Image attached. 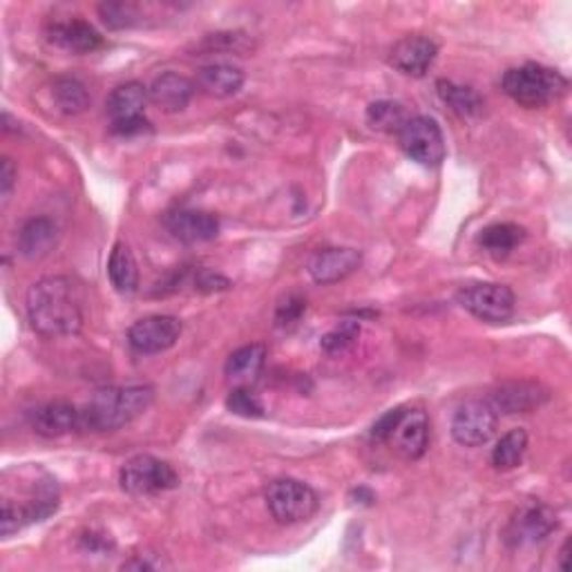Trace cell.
<instances>
[{"label":"cell","instance_id":"obj_11","mask_svg":"<svg viewBox=\"0 0 572 572\" xmlns=\"http://www.w3.org/2000/svg\"><path fill=\"white\" fill-rule=\"evenodd\" d=\"M499 425V414L488 401H467L452 416V439L463 448L488 445Z\"/></svg>","mask_w":572,"mask_h":572},{"label":"cell","instance_id":"obj_6","mask_svg":"<svg viewBox=\"0 0 572 572\" xmlns=\"http://www.w3.org/2000/svg\"><path fill=\"white\" fill-rule=\"evenodd\" d=\"M121 490L132 497H148L172 490L179 486V474L175 467L157 456L136 454L123 463L119 472Z\"/></svg>","mask_w":572,"mask_h":572},{"label":"cell","instance_id":"obj_5","mask_svg":"<svg viewBox=\"0 0 572 572\" xmlns=\"http://www.w3.org/2000/svg\"><path fill=\"white\" fill-rule=\"evenodd\" d=\"M148 102V87L139 81H130L115 87L106 99L110 132L117 136H136L143 132H151L153 123L143 115Z\"/></svg>","mask_w":572,"mask_h":572},{"label":"cell","instance_id":"obj_24","mask_svg":"<svg viewBox=\"0 0 572 572\" xmlns=\"http://www.w3.org/2000/svg\"><path fill=\"white\" fill-rule=\"evenodd\" d=\"M437 90H439L441 102L452 112H456L458 117L474 119V117L484 115L486 102H484V97L476 90H472L467 85H461V83H454V81H448V79H441L437 83Z\"/></svg>","mask_w":572,"mask_h":572},{"label":"cell","instance_id":"obj_19","mask_svg":"<svg viewBox=\"0 0 572 572\" xmlns=\"http://www.w3.org/2000/svg\"><path fill=\"white\" fill-rule=\"evenodd\" d=\"M198 92L195 81H190L183 74L177 72H164L153 79L148 87V99L155 108H159L166 115H177L183 112L190 102H193Z\"/></svg>","mask_w":572,"mask_h":572},{"label":"cell","instance_id":"obj_4","mask_svg":"<svg viewBox=\"0 0 572 572\" xmlns=\"http://www.w3.org/2000/svg\"><path fill=\"white\" fill-rule=\"evenodd\" d=\"M501 87L514 104L537 110L563 97L568 92V79L559 70L539 63H526L508 70L501 79Z\"/></svg>","mask_w":572,"mask_h":572},{"label":"cell","instance_id":"obj_38","mask_svg":"<svg viewBox=\"0 0 572 572\" xmlns=\"http://www.w3.org/2000/svg\"><path fill=\"white\" fill-rule=\"evenodd\" d=\"M16 177H19V170L14 162L10 157H3V164H0V198H3L5 202L10 200L12 190L16 186Z\"/></svg>","mask_w":572,"mask_h":572},{"label":"cell","instance_id":"obj_33","mask_svg":"<svg viewBox=\"0 0 572 572\" xmlns=\"http://www.w3.org/2000/svg\"><path fill=\"white\" fill-rule=\"evenodd\" d=\"M226 409L242 418H262L264 416L262 401L249 388H233V392L226 398Z\"/></svg>","mask_w":572,"mask_h":572},{"label":"cell","instance_id":"obj_12","mask_svg":"<svg viewBox=\"0 0 572 572\" xmlns=\"http://www.w3.org/2000/svg\"><path fill=\"white\" fill-rule=\"evenodd\" d=\"M183 324L175 315H148L128 329V343L136 354H162L177 345Z\"/></svg>","mask_w":572,"mask_h":572},{"label":"cell","instance_id":"obj_10","mask_svg":"<svg viewBox=\"0 0 572 572\" xmlns=\"http://www.w3.org/2000/svg\"><path fill=\"white\" fill-rule=\"evenodd\" d=\"M559 526L557 514L541 501L523 503L510 519L505 528V544L510 548H528L546 541Z\"/></svg>","mask_w":572,"mask_h":572},{"label":"cell","instance_id":"obj_21","mask_svg":"<svg viewBox=\"0 0 572 572\" xmlns=\"http://www.w3.org/2000/svg\"><path fill=\"white\" fill-rule=\"evenodd\" d=\"M57 245H59V226L50 217L27 219L16 237L19 253L25 260H43L55 251Z\"/></svg>","mask_w":572,"mask_h":572},{"label":"cell","instance_id":"obj_9","mask_svg":"<svg viewBox=\"0 0 572 572\" xmlns=\"http://www.w3.org/2000/svg\"><path fill=\"white\" fill-rule=\"evenodd\" d=\"M396 136L412 162L420 166H441L445 162L448 146L437 119L425 115L409 117Z\"/></svg>","mask_w":572,"mask_h":572},{"label":"cell","instance_id":"obj_1","mask_svg":"<svg viewBox=\"0 0 572 572\" xmlns=\"http://www.w3.org/2000/svg\"><path fill=\"white\" fill-rule=\"evenodd\" d=\"M27 320L43 338L76 336L83 326V311L76 286L65 275H45L36 279L25 298Z\"/></svg>","mask_w":572,"mask_h":572},{"label":"cell","instance_id":"obj_36","mask_svg":"<svg viewBox=\"0 0 572 572\" xmlns=\"http://www.w3.org/2000/svg\"><path fill=\"white\" fill-rule=\"evenodd\" d=\"M405 409L407 407H394V409H390V412L380 416L371 427V439L378 441V443H385L390 439V434L394 432V427L398 425V420L403 418Z\"/></svg>","mask_w":572,"mask_h":572},{"label":"cell","instance_id":"obj_37","mask_svg":"<svg viewBox=\"0 0 572 572\" xmlns=\"http://www.w3.org/2000/svg\"><path fill=\"white\" fill-rule=\"evenodd\" d=\"M226 289H230V282L222 273H215L211 269L198 271V275H195V291L215 294V291H226Z\"/></svg>","mask_w":572,"mask_h":572},{"label":"cell","instance_id":"obj_14","mask_svg":"<svg viewBox=\"0 0 572 572\" xmlns=\"http://www.w3.org/2000/svg\"><path fill=\"white\" fill-rule=\"evenodd\" d=\"M166 230L183 245L211 242L219 235V219L206 211L177 208L164 215Z\"/></svg>","mask_w":572,"mask_h":572},{"label":"cell","instance_id":"obj_15","mask_svg":"<svg viewBox=\"0 0 572 572\" xmlns=\"http://www.w3.org/2000/svg\"><path fill=\"white\" fill-rule=\"evenodd\" d=\"M439 57V45L427 36H405L390 52V65L407 76L420 79L429 72Z\"/></svg>","mask_w":572,"mask_h":572},{"label":"cell","instance_id":"obj_31","mask_svg":"<svg viewBox=\"0 0 572 572\" xmlns=\"http://www.w3.org/2000/svg\"><path fill=\"white\" fill-rule=\"evenodd\" d=\"M99 16L110 29H130L143 25V12L141 5L134 3H102Z\"/></svg>","mask_w":572,"mask_h":572},{"label":"cell","instance_id":"obj_20","mask_svg":"<svg viewBox=\"0 0 572 572\" xmlns=\"http://www.w3.org/2000/svg\"><path fill=\"white\" fill-rule=\"evenodd\" d=\"M45 36L55 47H59V50L72 55H90L104 45V36L97 32V27L83 19L50 23L45 29Z\"/></svg>","mask_w":572,"mask_h":572},{"label":"cell","instance_id":"obj_27","mask_svg":"<svg viewBox=\"0 0 572 572\" xmlns=\"http://www.w3.org/2000/svg\"><path fill=\"white\" fill-rule=\"evenodd\" d=\"M255 40L245 32H219L208 34L200 45L198 52L202 55H235V57H249L255 52Z\"/></svg>","mask_w":572,"mask_h":572},{"label":"cell","instance_id":"obj_17","mask_svg":"<svg viewBox=\"0 0 572 572\" xmlns=\"http://www.w3.org/2000/svg\"><path fill=\"white\" fill-rule=\"evenodd\" d=\"M405 461H418L429 445V418L422 409H405L394 432L385 441Z\"/></svg>","mask_w":572,"mask_h":572},{"label":"cell","instance_id":"obj_35","mask_svg":"<svg viewBox=\"0 0 572 572\" xmlns=\"http://www.w3.org/2000/svg\"><path fill=\"white\" fill-rule=\"evenodd\" d=\"M172 563L166 559V555L146 550V552H139L132 555L128 561L121 563V570H170Z\"/></svg>","mask_w":572,"mask_h":572},{"label":"cell","instance_id":"obj_22","mask_svg":"<svg viewBox=\"0 0 572 572\" xmlns=\"http://www.w3.org/2000/svg\"><path fill=\"white\" fill-rule=\"evenodd\" d=\"M266 365V347L251 343L233 351L226 360L224 373L233 388H251Z\"/></svg>","mask_w":572,"mask_h":572},{"label":"cell","instance_id":"obj_8","mask_svg":"<svg viewBox=\"0 0 572 572\" xmlns=\"http://www.w3.org/2000/svg\"><path fill=\"white\" fill-rule=\"evenodd\" d=\"M456 302L481 322L501 324L512 318L516 298L508 284L469 282L458 289Z\"/></svg>","mask_w":572,"mask_h":572},{"label":"cell","instance_id":"obj_29","mask_svg":"<svg viewBox=\"0 0 572 572\" xmlns=\"http://www.w3.org/2000/svg\"><path fill=\"white\" fill-rule=\"evenodd\" d=\"M407 119L409 117H407L405 106L398 104V102H392V99L373 102L367 108L369 128H373L378 132H385V134H398Z\"/></svg>","mask_w":572,"mask_h":572},{"label":"cell","instance_id":"obj_23","mask_svg":"<svg viewBox=\"0 0 572 572\" xmlns=\"http://www.w3.org/2000/svg\"><path fill=\"white\" fill-rule=\"evenodd\" d=\"M245 81L247 76L240 68L228 65V63H211L198 70L195 85L198 90L208 94V97L228 99V97H235V94L245 87Z\"/></svg>","mask_w":572,"mask_h":572},{"label":"cell","instance_id":"obj_34","mask_svg":"<svg viewBox=\"0 0 572 572\" xmlns=\"http://www.w3.org/2000/svg\"><path fill=\"white\" fill-rule=\"evenodd\" d=\"M307 311V300L302 296H286L279 305H277V311H275V324L282 326V329H289L294 324L300 322V318L305 315Z\"/></svg>","mask_w":572,"mask_h":572},{"label":"cell","instance_id":"obj_39","mask_svg":"<svg viewBox=\"0 0 572 572\" xmlns=\"http://www.w3.org/2000/svg\"><path fill=\"white\" fill-rule=\"evenodd\" d=\"M81 546L87 552H106L112 548V541L106 535H97V533H87L81 537Z\"/></svg>","mask_w":572,"mask_h":572},{"label":"cell","instance_id":"obj_30","mask_svg":"<svg viewBox=\"0 0 572 572\" xmlns=\"http://www.w3.org/2000/svg\"><path fill=\"white\" fill-rule=\"evenodd\" d=\"M52 97L57 102V108L63 115H81L90 108V94L85 90V85L76 79L70 76H61L55 81V90H52Z\"/></svg>","mask_w":572,"mask_h":572},{"label":"cell","instance_id":"obj_18","mask_svg":"<svg viewBox=\"0 0 572 572\" xmlns=\"http://www.w3.org/2000/svg\"><path fill=\"white\" fill-rule=\"evenodd\" d=\"M32 429L43 439H61L72 432H79L81 409L68 401L45 403L29 416Z\"/></svg>","mask_w":572,"mask_h":572},{"label":"cell","instance_id":"obj_2","mask_svg":"<svg viewBox=\"0 0 572 572\" xmlns=\"http://www.w3.org/2000/svg\"><path fill=\"white\" fill-rule=\"evenodd\" d=\"M19 481L12 484L5 476L3 484V514H0V535L10 539L25 526L52 516L61 505L57 479L40 467L14 469Z\"/></svg>","mask_w":572,"mask_h":572},{"label":"cell","instance_id":"obj_25","mask_svg":"<svg viewBox=\"0 0 572 572\" xmlns=\"http://www.w3.org/2000/svg\"><path fill=\"white\" fill-rule=\"evenodd\" d=\"M523 240H526V228L512 224V222H499L481 230L479 247L488 255L501 260V258H508Z\"/></svg>","mask_w":572,"mask_h":572},{"label":"cell","instance_id":"obj_16","mask_svg":"<svg viewBox=\"0 0 572 572\" xmlns=\"http://www.w3.org/2000/svg\"><path fill=\"white\" fill-rule=\"evenodd\" d=\"M362 266V253L349 247H333L313 253L309 260V275L315 284H336L354 275Z\"/></svg>","mask_w":572,"mask_h":572},{"label":"cell","instance_id":"obj_3","mask_svg":"<svg viewBox=\"0 0 572 572\" xmlns=\"http://www.w3.org/2000/svg\"><path fill=\"white\" fill-rule=\"evenodd\" d=\"M155 401L151 385H123L104 388L81 407V434H106L130 425L141 414H146Z\"/></svg>","mask_w":572,"mask_h":572},{"label":"cell","instance_id":"obj_40","mask_svg":"<svg viewBox=\"0 0 572 572\" xmlns=\"http://www.w3.org/2000/svg\"><path fill=\"white\" fill-rule=\"evenodd\" d=\"M568 550H570V539L563 544V548L559 552V568L561 570H568Z\"/></svg>","mask_w":572,"mask_h":572},{"label":"cell","instance_id":"obj_7","mask_svg":"<svg viewBox=\"0 0 572 572\" xmlns=\"http://www.w3.org/2000/svg\"><path fill=\"white\" fill-rule=\"evenodd\" d=\"M266 508L282 526H296L318 512L320 499L311 486L298 479H277L266 488Z\"/></svg>","mask_w":572,"mask_h":572},{"label":"cell","instance_id":"obj_26","mask_svg":"<svg viewBox=\"0 0 572 572\" xmlns=\"http://www.w3.org/2000/svg\"><path fill=\"white\" fill-rule=\"evenodd\" d=\"M108 277L119 294H134L139 289V266L128 245L117 242L108 260Z\"/></svg>","mask_w":572,"mask_h":572},{"label":"cell","instance_id":"obj_32","mask_svg":"<svg viewBox=\"0 0 572 572\" xmlns=\"http://www.w3.org/2000/svg\"><path fill=\"white\" fill-rule=\"evenodd\" d=\"M360 336V322L358 320H345L338 326H333L329 333H324L320 341V349L329 356L347 351Z\"/></svg>","mask_w":572,"mask_h":572},{"label":"cell","instance_id":"obj_13","mask_svg":"<svg viewBox=\"0 0 572 572\" xmlns=\"http://www.w3.org/2000/svg\"><path fill=\"white\" fill-rule=\"evenodd\" d=\"M550 398L548 388L537 380H508L497 385L486 398L497 414H531L546 405Z\"/></svg>","mask_w":572,"mask_h":572},{"label":"cell","instance_id":"obj_28","mask_svg":"<svg viewBox=\"0 0 572 572\" xmlns=\"http://www.w3.org/2000/svg\"><path fill=\"white\" fill-rule=\"evenodd\" d=\"M528 452V432L526 429H510L508 434L499 439V443L492 450V465L501 472L514 469L521 465L523 456Z\"/></svg>","mask_w":572,"mask_h":572}]
</instances>
